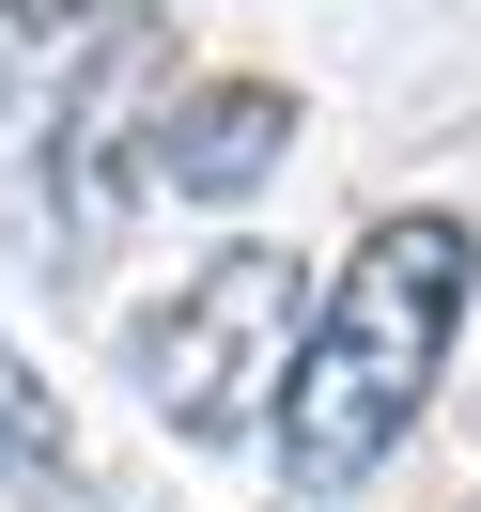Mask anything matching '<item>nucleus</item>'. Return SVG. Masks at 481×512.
Segmentation results:
<instances>
[{"instance_id": "obj_5", "label": "nucleus", "mask_w": 481, "mask_h": 512, "mask_svg": "<svg viewBox=\"0 0 481 512\" xmlns=\"http://www.w3.org/2000/svg\"><path fill=\"white\" fill-rule=\"evenodd\" d=\"M63 466H78V419H63V388H47L32 357L0 342V481H16V497H47Z\"/></svg>"}, {"instance_id": "obj_4", "label": "nucleus", "mask_w": 481, "mask_h": 512, "mask_svg": "<svg viewBox=\"0 0 481 512\" xmlns=\"http://www.w3.org/2000/svg\"><path fill=\"white\" fill-rule=\"evenodd\" d=\"M280 156H295V94L280 78H187V94H156V140H140V171L171 202H249Z\"/></svg>"}, {"instance_id": "obj_3", "label": "nucleus", "mask_w": 481, "mask_h": 512, "mask_svg": "<svg viewBox=\"0 0 481 512\" xmlns=\"http://www.w3.org/2000/svg\"><path fill=\"white\" fill-rule=\"evenodd\" d=\"M94 63L63 78V109H47V156H32V187H16V218H32V249H63V264H94L109 233L140 218V140H156V94H171V32L156 16H94Z\"/></svg>"}, {"instance_id": "obj_2", "label": "nucleus", "mask_w": 481, "mask_h": 512, "mask_svg": "<svg viewBox=\"0 0 481 512\" xmlns=\"http://www.w3.org/2000/svg\"><path fill=\"white\" fill-rule=\"evenodd\" d=\"M295 311H311L295 249H202L187 280H171L156 311H140L125 373H140V404H156L187 450H233V435H264V404H280Z\"/></svg>"}, {"instance_id": "obj_6", "label": "nucleus", "mask_w": 481, "mask_h": 512, "mask_svg": "<svg viewBox=\"0 0 481 512\" xmlns=\"http://www.w3.org/2000/svg\"><path fill=\"white\" fill-rule=\"evenodd\" d=\"M0 16H16V32H32V47H78V32H94V16H125V0H0Z\"/></svg>"}, {"instance_id": "obj_1", "label": "nucleus", "mask_w": 481, "mask_h": 512, "mask_svg": "<svg viewBox=\"0 0 481 512\" xmlns=\"http://www.w3.org/2000/svg\"><path fill=\"white\" fill-rule=\"evenodd\" d=\"M466 280H481V233L450 218V202L373 218V233L342 249V280L295 311L280 404H264V450H280L295 497H357V481L419 435L450 342H466Z\"/></svg>"}]
</instances>
